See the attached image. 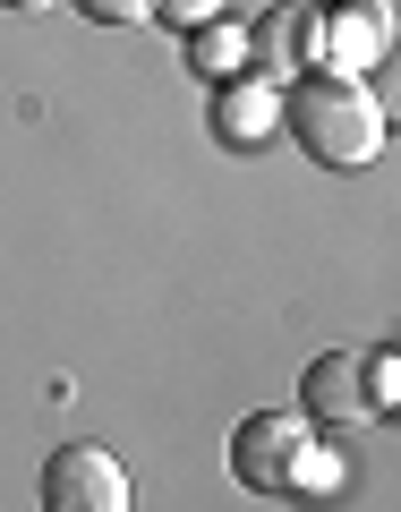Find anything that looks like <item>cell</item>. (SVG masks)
<instances>
[{
	"instance_id": "cell-6",
	"label": "cell",
	"mask_w": 401,
	"mask_h": 512,
	"mask_svg": "<svg viewBox=\"0 0 401 512\" xmlns=\"http://www.w3.org/2000/svg\"><path fill=\"white\" fill-rule=\"evenodd\" d=\"M299 402H308V419H359L367 393H359V350H325V359H308V376H299Z\"/></svg>"
},
{
	"instance_id": "cell-7",
	"label": "cell",
	"mask_w": 401,
	"mask_h": 512,
	"mask_svg": "<svg viewBox=\"0 0 401 512\" xmlns=\"http://www.w3.org/2000/svg\"><path fill=\"white\" fill-rule=\"evenodd\" d=\"M239 60H248V35H239V26H197V35H188V69H205V77H231Z\"/></svg>"
},
{
	"instance_id": "cell-1",
	"label": "cell",
	"mask_w": 401,
	"mask_h": 512,
	"mask_svg": "<svg viewBox=\"0 0 401 512\" xmlns=\"http://www.w3.org/2000/svg\"><path fill=\"white\" fill-rule=\"evenodd\" d=\"M282 128H291L299 154L325 163V171H359V163H376V154H384V111H376V94H367L359 77H342V69L291 77V94H282Z\"/></svg>"
},
{
	"instance_id": "cell-3",
	"label": "cell",
	"mask_w": 401,
	"mask_h": 512,
	"mask_svg": "<svg viewBox=\"0 0 401 512\" xmlns=\"http://www.w3.org/2000/svg\"><path fill=\"white\" fill-rule=\"evenodd\" d=\"M43 512H128V470L103 444H60L43 461Z\"/></svg>"
},
{
	"instance_id": "cell-12",
	"label": "cell",
	"mask_w": 401,
	"mask_h": 512,
	"mask_svg": "<svg viewBox=\"0 0 401 512\" xmlns=\"http://www.w3.org/2000/svg\"><path fill=\"white\" fill-rule=\"evenodd\" d=\"M0 9H26V18H35V9H60V0H0Z\"/></svg>"
},
{
	"instance_id": "cell-9",
	"label": "cell",
	"mask_w": 401,
	"mask_h": 512,
	"mask_svg": "<svg viewBox=\"0 0 401 512\" xmlns=\"http://www.w3.org/2000/svg\"><path fill=\"white\" fill-rule=\"evenodd\" d=\"M359 393H367V410H393V402H401V367H393V350H367V359H359Z\"/></svg>"
},
{
	"instance_id": "cell-10",
	"label": "cell",
	"mask_w": 401,
	"mask_h": 512,
	"mask_svg": "<svg viewBox=\"0 0 401 512\" xmlns=\"http://www.w3.org/2000/svg\"><path fill=\"white\" fill-rule=\"evenodd\" d=\"M77 9H86L94 26H146L154 9H163V0H77Z\"/></svg>"
},
{
	"instance_id": "cell-2",
	"label": "cell",
	"mask_w": 401,
	"mask_h": 512,
	"mask_svg": "<svg viewBox=\"0 0 401 512\" xmlns=\"http://www.w3.org/2000/svg\"><path fill=\"white\" fill-rule=\"evenodd\" d=\"M308 461H316V444H308V419H299V410H256L231 436V478L256 487V495L308 487Z\"/></svg>"
},
{
	"instance_id": "cell-11",
	"label": "cell",
	"mask_w": 401,
	"mask_h": 512,
	"mask_svg": "<svg viewBox=\"0 0 401 512\" xmlns=\"http://www.w3.org/2000/svg\"><path fill=\"white\" fill-rule=\"evenodd\" d=\"M163 9H180V18H197V26H205V9H214V0H163Z\"/></svg>"
},
{
	"instance_id": "cell-8",
	"label": "cell",
	"mask_w": 401,
	"mask_h": 512,
	"mask_svg": "<svg viewBox=\"0 0 401 512\" xmlns=\"http://www.w3.org/2000/svg\"><path fill=\"white\" fill-rule=\"evenodd\" d=\"M274 94H231V103H222V128H231L239 146H248V137H265V128H274Z\"/></svg>"
},
{
	"instance_id": "cell-4",
	"label": "cell",
	"mask_w": 401,
	"mask_h": 512,
	"mask_svg": "<svg viewBox=\"0 0 401 512\" xmlns=\"http://www.w3.org/2000/svg\"><path fill=\"white\" fill-rule=\"evenodd\" d=\"M316 60L342 77L376 69L384 60V0H325L316 9Z\"/></svg>"
},
{
	"instance_id": "cell-5",
	"label": "cell",
	"mask_w": 401,
	"mask_h": 512,
	"mask_svg": "<svg viewBox=\"0 0 401 512\" xmlns=\"http://www.w3.org/2000/svg\"><path fill=\"white\" fill-rule=\"evenodd\" d=\"M248 52L265 60V69H291V77H308V69H316V0L265 9V18H256V35H248Z\"/></svg>"
}]
</instances>
